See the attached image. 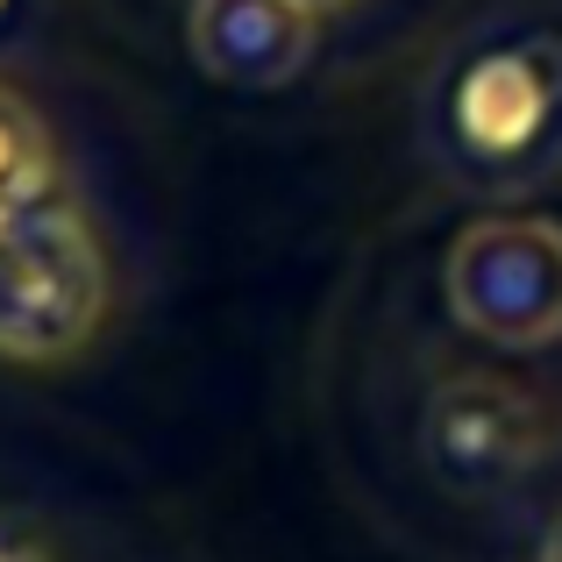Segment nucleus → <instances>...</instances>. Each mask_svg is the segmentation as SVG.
<instances>
[{
  "label": "nucleus",
  "mask_w": 562,
  "mask_h": 562,
  "mask_svg": "<svg viewBox=\"0 0 562 562\" xmlns=\"http://www.w3.org/2000/svg\"><path fill=\"white\" fill-rule=\"evenodd\" d=\"M420 157L470 200H527L562 179V22L492 8L441 43L413 108Z\"/></svg>",
  "instance_id": "obj_1"
},
{
  "label": "nucleus",
  "mask_w": 562,
  "mask_h": 562,
  "mask_svg": "<svg viewBox=\"0 0 562 562\" xmlns=\"http://www.w3.org/2000/svg\"><path fill=\"white\" fill-rule=\"evenodd\" d=\"M108 321V249L71 200L0 214V363H65Z\"/></svg>",
  "instance_id": "obj_2"
},
{
  "label": "nucleus",
  "mask_w": 562,
  "mask_h": 562,
  "mask_svg": "<svg viewBox=\"0 0 562 562\" xmlns=\"http://www.w3.org/2000/svg\"><path fill=\"white\" fill-rule=\"evenodd\" d=\"M441 292L463 335L492 349H555L562 342V221L484 214L449 243Z\"/></svg>",
  "instance_id": "obj_3"
},
{
  "label": "nucleus",
  "mask_w": 562,
  "mask_h": 562,
  "mask_svg": "<svg viewBox=\"0 0 562 562\" xmlns=\"http://www.w3.org/2000/svg\"><path fill=\"white\" fill-rule=\"evenodd\" d=\"M549 456V420L520 384L492 371L441 378L420 406V463L456 498H498Z\"/></svg>",
  "instance_id": "obj_4"
},
{
  "label": "nucleus",
  "mask_w": 562,
  "mask_h": 562,
  "mask_svg": "<svg viewBox=\"0 0 562 562\" xmlns=\"http://www.w3.org/2000/svg\"><path fill=\"white\" fill-rule=\"evenodd\" d=\"M192 57L221 86L271 93L306 71L314 14L285 8V0H192Z\"/></svg>",
  "instance_id": "obj_5"
},
{
  "label": "nucleus",
  "mask_w": 562,
  "mask_h": 562,
  "mask_svg": "<svg viewBox=\"0 0 562 562\" xmlns=\"http://www.w3.org/2000/svg\"><path fill=\"white\" fill-rule=\"evenodd\" d=\"M50 200H71L57 136L36 114V100L0 79V214H29V206H50Z\"/></svg>",
  "instance_id": "obj_6"
},
{
  "label": "nucleus",
  "mask_w": 562,
  "mask_h": 562,
  "mask_svg": "<svg viewBox=\"0 0 562 562\" xmlns=\"http://www.w3.org/2000/svg\"><path fill=\"white\" fill-rule=\"evenodd\" d=\"M0 562H57V549H50V535H43L29 513L0 506Z\"/></svg>",
  "instance_id": "obj_7"
},
{
  "label": "nucleus",
  "mask_w": 562,
  "mask_h": 562,
  "mask_svg": "<svg viewBox=\"0 0 562 562\" xmlns=\"http://www.w3.org/2000/svg\"><path fill=\"white\" fill-rule=\"evenodd\" d=\"M36 22H43V0H0V65H8L14 50H29Z\"/></svg>",
  "instance_id": "obj_8"
},
{
  "label": "nucleus",
  "mask_w": 562,
  "mask_h": 562,
  "mask_svg": "<svg viewBox=\"0 0 562 562\" xmlns=\"http://www.w3.org/2000/svg\"><path fill=\"white\" fill-rule=\"evenodd\" d=\"M535 562H562V513L549 520V535H541V549H535Z\"/></svg>",
  "instance_id": "obj_9"
},
{
  "label": "nucleus",
  "mask_w": 562,
  "mask_h": 562,
  "mask_svg": "<svg viewBox=\"0 0 562 562\" xmlns=\"http://www.w3.org/2000/svg\"><path fill=\"white\" fill-rule=\"evenodd\" d=\"M285 8H300V14H314V22H321V14H342V8H357V0H285Z\"/></svg>",
  "instance_id": "obj_10"
}]
</instances>
